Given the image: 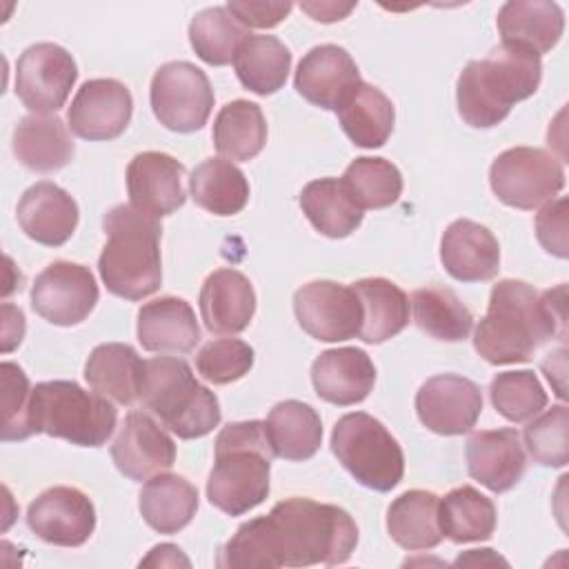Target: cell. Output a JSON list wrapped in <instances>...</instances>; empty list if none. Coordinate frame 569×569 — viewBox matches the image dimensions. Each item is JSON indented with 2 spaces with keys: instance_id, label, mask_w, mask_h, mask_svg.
<instances>
[{
  "instance_id": "43",
  "label": "cell",
  "mask_w": 569,
  "mask_h": 569,
  "mask_svg": "<svg viewBox=\"0 0 569 569\" xmlns=\"http://www.w3.org/2000/svg\"><path fill=\"white\" fill-rule=\"evenodd\" d=\"M529 456L545 467H565L569 462V409L556 405L545 413L533 416L525 431Z\"/></svg>"
},
{
  "instance_id": "7",
  "label": "cell",
  "mask_w": 569,
  "mask_h": 569,
  "mask_svg": "<svg viewBox=\"0 0 569 569\" xmlns=\"http://www.w3.org/2000/svg\"><path fill=\"white\" fill-rule=\"evenodd\" d=\"M118 411L100 393L73 380H47L31 389L29 422L33 433L62 438L80 447H102L116 429Z\"/></svg>"
},
{
  "instance_id": "48",
  "label": "cell",
  "mask_w": 569,
  "mask_h": 569,
  "mask_svg": "<svg viewBox=\"0 0 569 569\" xmlns=\"http://www.w3.org/2000/svg\"><path fill=\"white\" fill-rule=\"evenodd\" d=\"M24 336V313L4 302L2 305V351L9 353L11 349H16L22 342Z\"/></svg>"
},
{
  "instance_id": "12",
  "label": "cell",
  "mask_w": 569,
  "mask_h": 569,
  "mask_svg": "<svg viewBox=\"0 0 569 569\" xmlns=\"http://www.w3.org/2000/svg\"><path fill=\"white\" fill-rule=\"evenodd\" d=\"M293 313L302 331L322 342L356 338L362 327V307L351 287L333 280H313L293 293Z\"/></svg>"
},
{
  "instance_id": "6",
  "label": "cell",
  "mask_w": 569,
  "mask_h": 569,
  "mask_svg": "<svg viewBox=\"0 0 569 569\" xmlns=\"http://www.w3.org/2000/svg\"><path fill=\"white\" fill-rule=\"evenodd\" d=\"M140 400L182 440L202 438L220 422V402L216 393L200 385L187 360L178 356L144 360Z\"/></svg>"
},
{
  "instance_id": "18",
  "label": "cell",
  "mask_w": 569,
  "mask_h": 569,
  "mask_svg": "<svg viewBox=\"0 0 569 569\" xmlns=\"http://www.w3.org/2000/svg\"><path fill=\"white\" fill-rule=\"evenodd\" d=\"M360 82L353 58L338 44H318L298 62L293 87L311 104L336 111Z\"/></svg>"
},
{
  "instance_id": "30",
  "label": "cell",
  "mask_w": 569,
  "mask_h": 569,
  "mask_svg": "<svg viewBox=\"0 0 569 569\" xmlns=\"http://www.w3.org/2000/svg\"><path fill=\"white\" fill-rule=\"evenodd\" d=\"M347 138L362 149L382 147L393 131V102L373 84L358 82L336 109Z\"/></svg>"
},
{
  "instance_id": "10",
  "label": "cell",
  "mask_w": 569,
  "mask_h": 569,
  "mask_svg": "<svg viewBox=\"0 0 569 569\" xmlns=\"http://www.w3.org/2000/svg\"><path fill=\"white\" fill-rule=\"evenodd\" d=\"M149 98L158 122L178 133L202 129L213 109L207 73L184 60L167 62L153 73Z\"/></svg>"
},
{
  "instance_id": "1",
  "label": "cell",
  "mask_w": 569,
  "mask_h": 569,
  "mask_svg": "<svg viewBox=\"0 0 569 569\" xmlns=\"http://www.w3.org/2000/svg\"><path fill=\"white\" fill-rule=\"evenodd\" d=\"M565 284L538 293L531 284L507 278L491 289L473 347L491 365L527 362L547 340L565 338Z\"/></svg>"
},
{
  "instance_id": "26",
  "label": "cell",
  "mask_w": 569,
  "mask_h": 569,
  "mask_svg": "<svg viewBox=\"0 0 569 569\" xmlns=\"http://www.w3.org/2000/svg\"><path fill=\"white\" fill-rule=\"evenodd\" d=\"M496 24L502 44L542 56L558 44L565 31V13L560 4L549 0H509L500 7Z\"/></svg>"
},
{
  "instance_id": "17",
  "label": "cell",
  "mask_w": 569,
  "mask_h": 569,
  "mask_svg": "<svg viewBox=\"0 0 569 569\" xmlns=\"http://www.w3.org/2000/svg\"><path fill=\"white\" fill-rule=\"evenodd\" d=\"M111 458L122 476L142 482L173 467L176 445L149 413L131 411L111 445Z\"/></svg>"
},
{
  "instance_id": "50",
  "label": "cell",
  "mask_w": 569,
  "mask_h": 569,
  "mask_svg": "<svg viewBox=\"0 0 569 569\" xmlns=\"http://www.w3.org/2000/svg\"><path fill=\"white\" fill-rule=\"evenodd\" d=\"M178 565L189 567V560L182 556L180 547L169 545V542L153 547L149 551V556L140 560V567H178Z\"/></svg>"
},
{
  "instance_id": "35",
  "label": "cell",
  "mask_w": 569,
  "mask_h": 569,
  "mask_svg": "<svg viewBox=\"0 0 569 569\" xmlns=\"http://www.w3.org/2000/svg\"><path fill=\"white\" fill-rule=\"evenodd\" d=\"M233 69L244 89L271 96L287 82L291 53L276 36H247L236 51Z\"/></svg>"
},
{
  "instance_id": "4",
  "label": "cell",
  "mask_w": 569,
  "mask_h": 569,
  "mask_svg": "<svg viewBox=\"0 0 569 569\" xmlns=\"http://www.w3.org/2000/svg\"><path fill=\"white\" fill-rule=\"evenodd\" d=\"M107 244L98 258L104 287L124 300H142L160 289V233L158 218L129 204H116L102 218Z\"/></svg>"
},
{
  "instance_id": "31",
  "label": "cell",
  "mask_w": 569,
  "mask_h": 569,
  "mask_svg": "<svg viewBox=\"0 0 569 569\" xmlns=\"http://www.w3.org/2000/svg\"><path fill=\"white\" fill-rule=\"evenodd\" d=\"M362 307V327L358 338L380 345L398 336L409 322L407 293L387 278H365L351 284Z\"/></svg>"
},
{
  "instance_id": "29",
  "label": "cell",
  "mask_w": 569,
  "mask_h": 569,
  "mask_svg": "<svg viewBox=\"0 0 569 569\" xmlns=\"http://www.w3.org/2000/svg\"><path fill=\"white\" fill-rule=\"evenodd\" d=\"M144 522L158 533H178L198 511V489L178 473H156L138 496Z\"/></svg>"
},
{
  "instance_id": "13",
  "label": "cell",
  "mask_w": 569,
  "mask_h": 569,
  "mask_svg": "<svg viewBox=\"0 0 569 569\" xmlns=\"http://www.w3.org/2000/svg\"><path fill=\"white\" fill-rule=\"evenodd\" d=\"M98 302V284L89 267L56 260L36 276L31 287L33 311L51 325L73 327L82 322Z\"/></svg>"
},
{
  "instance_id": "39",
  "label": "cell",
  "mask_w": 569,
  "mask_h": 569,
  "mask_svg": "<svg viewBox=\"0 0 569 569\" xmlns=\"http://www.w3.org/2000/svg\"><path fill=\"white\" fill-rule=\"evenodd\" d=\"M416 325L431 338L460 342L473 327L471 311L447 287H422L411 293Z\"/></svg>"
},
{
  "instance_id": "5",
  "label": "cell",
  "mask_w": 569,
  "mask_h": 569,
  "mask_svg": "<svg viewBox=\"0 0 569 569\" xmlns=\"http://www.w3.org/2000/svg\"><path fill=\"white\" fill-rule=\"evenodd\" d=\"M273 447L262 420L229 422L216 438V462L207 480L209 502L242 516L269 496Z\"/></svg>"
},
{
  "instance_id": "37",
  "label": "cell",
  "mask_w": 569,
  "mask_h": 569,
  "mask_svg": "<svg viewBox=\"0 0 569 569\" xmlns=\"http://www.w3.org/2000/svg\"><path fill=\"white\" fill-rule=\"evenodd\" d=\"M189 191L198 207L216 216L240 213L249 202V182L229 160L209 158L189 178Z\"/></svg>"
},
{
  "instance_id": "20",
  "label": "cell",
  "mask_w": 569,
  "mask_h": 569,
  "mask_svg": "<svg viewBox=\"0 0 569 569\" xmlns=\"http://www.w3.org/2000/svg\"><path fill=\"white\" fill-rule=\"evenodd\" d=\"M465 456L469 476L493 493L516 487L527 469V456L516 429L471 433Z\"/></svg>"
},
{
  "instance_id": "2",
  "label": "cell",
  "mask_w": 569,
  "mask_h": 569,
  "mask_svg": "<svg viewBox=\"0 0 569 569\" xmlns=\"http://www.w3.org/2000/svg\"><path fill=\"white\" fill-rule=\"evenodd\" d=\"M264 518L278 567L342 565L358 545L353 518L336 505L289 498L273 505Z\"/></svg>"
},
{
  "instance_id": "46",
  "label": "cell",
  "mask_w": 569,
  "mask_h": 569,
  "mask_svg": "<svg viewBox=\"0 0 569 569\" xmlns=\"http://www.w3.org/2000/svg\"><path fill=\"white\" fill-rule=\"evenodd\" d=\"M536 236L542 249L556 258L569 256L567 240V198H553L536 216Z\"/></svg>"
},
{
  "instance_id": "32",
  "label": "cell",
  "mask_w": 569,
  "mask_h": 569,
  "mask_svg": "<svg viewBox=\"0 0 569 569\" xmlns=\"http://www.w3.org/2000/svg\"><path fill=\"white\" fill-rule=\"evenodd\" d=\"M440 498L433 491L411 489L398 496L387 509V531L407 551L433 549L442 540L438 520Z\"/></svg>"
},
{
  "instance_id": "47",
  "label": "cell",
  "mask_w": 569,
  "mask_h": 569,
  "mask_svg": "<svg viewBox=\"0 0 569 569\" xmlns=\"http://www.w3.org/2000/svg\"><path fill=\"white\" fill-rule=\"evenodd\" d=\"M224 7L238 22L253 29L278 27L293 9L291 2H264V0H229Z\"/></svg>"
},
{
  "instance_id": "41",
  "label": "cell",
  "mask_w": 569,
  "mask_h": 569,
  "mask_svg": "<svg viewBox=\"0 0 569 569\" xmlns=\"http://www.w3.org/2000/svg\"><path fill=\"white\" fill-rule=\"evenodd\" d=\"M340 180L360 209L391 207L402 193V173L385 158H356Z\"/></svg>"
},
{
  "instance_id": "19",
  "label": "cell",
  "mask_w": 569,
  "mask_h": 569,
  "mask_svg": "<svg viewBox=\"0 0 569 569\" xmlns=\"http://www.w3.org/2000/svg\"><path fill=\"white\" fill-rule=\"evenodd\" d=\"M184 167L173 156L162 151H142L127 167L129 202L153 216L162 218L184 204L182 189Z\"/></svg>"
},
{
  "instance_id": "8",
  "label": "cell",
  "mask_w": 569,
  "mask_h": 569,
  "mask_svg": "<svg viewBox=\"0 0 569 569\" xmlns=\"http://www.w3.org/2000/svg\"><path fill=\"white\" fill-rule=\"evenodd\" d=\"M338 462L367 489L391 491L405 473V456L387 427L365 411L342 416L331 431Z\"/></svg>"
},
{
  "instance_id": "45",
  "label": "cell",
  "mask_w": 569,
  "mask_h": 569,
  "mask_svg": "<svg viewBox=\"0 0 569 569\" xmlns=\"http://www.w3.org/2000/svg\"><path fill=\"white\" fill-rule=\"evenodd\" d=\"M2 373V440H24L33 436L29 422V402H31V387L29 378L16 362L4 360L0 365Z\"/></svg>"
},
{
  "instance_id": "34",
  "label": "cell",
  "mask_w": 569,
  "mask_h": 569,
  "mask_svg": "<svg viewBox=\"0 0 569 569\" xmlns=\"http://www.w3.org/2000/svg\"><path fill=\"white\" fill-rule=\"evenodd\" d=\"M300 207L311 227L327 238H347L365 216L338 178H318L305 184Z\"/></svg>"
},
{
  "instance_id": "21",
  "label": "cell",
  "mask_w": 569,
  "mask_h": 569,
  "mask_svg": "<svg viewBox=\"0 0 569 569\" xmlns=\"http://www.w3.org/2000/svg\"><path fill=\"white\" fill-rule=\"evenodd\" d=\"M440 260L451 278L460 282H485L500 269V247L485 224L460 218L442 233Z\"/></svg>"
},
{
  "instance_id": "15",
  "label": "cell",
  "mask_w": 569,
  "mask_h": 569,
  "mask_svg": "<svg viewBox=\"0 0 569 569\" xmlns=\"http://www.w3.org/2000/svg\"><path fill=\"white\" fill-rule=\"evenodd\" d=\"M27 525L49 545L80 547L96 529V507L76 487H51L29 505Z\"/></svg>"
},
{
  "instance_id": "14",
  "label": "cell",
  "mask_w": 569,
  "mask_h": 569,
  "mask_svg": "<svg viewBox=\"0 0 569 569\" xmlns=\"http://www.w3.org/2000/svg\"><path fill=\"white\" fill-rule=\"evenodd\" d=\"M420 422L440 436H460L476 427L482 411L480 387L458 373H438L416 393Z\"/></svg>"
},
{
  "instance_id": "16",
  "label": "cell",
  "mask_w": 569,
  "mask_h": 569,
  "mask_svg": "<svg viewBox=\"0 0 569 569\" xmlns=\"http://www.w3.org/2000/svg\"><path fill=\"white\" fill-rule=\"evenodd\" d=\"M133 113L127 84L113 78L87 80L71 100L69 129L82 140H113L124 133Z\"/></svg>"
},
{
  "instance_id": "36",
  "label": "cell",
  "mask_w": 569,
  "mask_h": 569,
  "mask_svg": "<svg viewBox=\"0 0 569 569\" xmlns=\"http://www.w3.org/2000/svg\"><path fill=\"white\" fill-rule=\"evenodd\" d=\"M211 136L220 156L247 162L256 158L267 142V120L256 102L233 100L218 111Z\"/></svg>"
},
{
  "instance_id": "22",
  "label": "cell",
  "mask_w": 569,
  "mask_h": 569,
  "mask_svg": "<svg viewBox=\"0 0 569 569\" xmlns=\"http://www.w3.org/2000/svg\"><path fill=\"white\" fill-rule=\"evenodd\" d=\"M16 218L20 229L38 244L60 247L78 227V204L62 187L42 180L20 196Z\"/></svg>"
},
{
  "instance_id": "40",
  "label": "cell",
  "mask_w": 569,
  "mask_h": 569,
  "mask_svg": "<svg viewBox=\"0 0 569 569\" xmlns=\"http://www.w3.org/2000/svg\"><path fill=\"white\" fill-rule=\"evenodd\" d=\"M251 36L227 7H209L193 16L189 24V42L200 60L213 67L233 62L242 40Z\"/></svg>"
},
{
  "instance_id": "25",
  "label": "cell",
  "mask_w": 569,
  "mask_h": 569,
  "mask_svg": "<svg viewBox=\"0 0 569 569\" xmlns=\"http://www.w3.org/2000/svg\"><path fill=\"white\" fill-rule=\"evenodd\" d=\"M138 340L153 353H189L200 340L191 305L176 296L144 302L138 311Z\"/></svg>"
},
{
  "instance_id": "28",
  "label": "cell",
  "mask_w": 569,
  "mask_h": 569,
  "mask_svg": "<svg viewBox=\"0 0 569 569\" xmlns=\"http://www.w3.org/2000/svg\"><path fill=\"white\" fill-rule=\"evenodd\" d=\"M13 153L22 167L51 173L71 162L76 149L69 127L58 116H24L13 129Z\"/></svg>"
},
{
  "instance_id": "24",
  "label": "cell",
  "mask_w": 569,
  "mask_h": 569,
  "mask_svg": "<svg viewBox=\"0 0 569 569\" xmlns=\"http://www.w3.org/2000/svg\"><path fill=\"white\" fill-rule=\"evenodd\" d=\"M256 311V293L249 278L236 269H216L200 289V316L216 336L244 331Z\"/></svg>"
},
{
  "instance_id": "38",
  "label": "cell",
  "mask_w": 569,
  "mask_h": 569,
  "mask_svg": "<svg viewBox=\"0 0 569 569\" xmlns=\"http://www.w3.org/2000/svg\"><path fill=\"white\" fill-rule=\"evenodd\" d=\"M442 538L456 545L489 540L496 529V507L478 489L462 485L451 489L438 502Z\"/></svg>"
},
{
  "instance_id": "3",
  "label": "cell",
  "mask_w": 569,
  "mask_h": 569,
  "mask_svg": "<svg viewBox=\"0 0 569 569\" xmlns=\"http://www.w3.org/2000/svg\"><path fill=\"white\" fill-rule=\"evenodd\" d=\"M540 78V56L500 42L487 58L471 60L460 71L456 82L458 113L469 127H496L509 116L516 102L538 91Z\"/></svg>"
},
{
  "instance_id": "33",
  "label": "cell",
  "mask_w": 569,
  "mask_h": 569,
  "mask_svg": "<svg viewBox=\"0 0 569 569\" xmlns=\"http://www.w3.org/2000/svg\"><path fill=\"white\" fill-rule=\"evenodd\" d=\"M267 436L273 453L284 460H309L322 442L318 411L300 400H282L267 416Z\"/></svg>"
},
{
  "instance_id": "49",
  "label": "cell",
  "mask_w": 569,
  "mask_h": 569,
  "mask_svg": "<svg viewBox=\"0 0 569 569\" xmlns=\"http://www.w3.org/2000/svg\"><path fill=\"white\" fill-rule=\"evenodd\" d=\"M300 9L318 22H338L356 9V2H345L342 4V2H322L320 0V2H302Z\"/></svg>"
},
{
  "instance_id": "11",
  "label": "cell",
  "mask_w": 569,
  "mask_h": 569,
  "mask_svg": "<svg viewBox=\"0 0 569 569\" xmlns=\"http://www.w3.org/2000/svg\"><path fill=\"white\" fill-rule=\"evenodd\" d=\"M78 78L73 56L53 42L24 49L16 64V93L33 113H56L69 98Z\"/></svg>"
},
{
  "instance_id": "23",
  "label": "cell",
  "mask_w": 569,
  "mask_h": 569,
  "mask_svg": "<svg viewBox=\"0 0 569 569\" xmlns=\"http://www.w3.org/2000/svg\"><path fill=\"white\" fill-rule=\"evenodd\" d=\"M311 382L325 402L349 407L369 396L376 382V367L367 351L358 347L327 349L311 365Z\"/></svg>"
},
{
  "instance_id": "42",
  "label": "cell",
  "mask_w": 569,
  "mask_h": 569,
  "mask_svg": "<svg viewBox=\"0 0 569 569\" xmlns=\"http://www.w3.org/2000/svg\"><path fill=\"white\" fill-rule=\"evenodd\" d=\"M489 396L493 409L509 422H527L547 407V391L529 369L496 373Z\"/></svg>"
},
{
  "instance_id": "27",
  "label": "cell",
  "mask_w": 569,
  "mask_h": 569,
  "mask_svg": "<svg viewBox=\"0 0 569 569\" xmlns=\"http://www.w3.org/2000/svg\"><path fill=\"white\" fill-rule=\"evenodd\" d=\"M144 378V360L124 342L98 345L84 365V380L89 387L116 405H131L140 400Z\"/></svg>"
},
{
  "instance_id": "9",
  "label": "cell",
  "mask_w": 569,
  "mask_h": 569,
  "mask_svg": "<svg viewBox=\"0 0 569 569\" xmlns=\"http://www.w3.org/2000/svg\"><path fill=\"white\" fill-rule=\"evenodd\" d=\"M489 184L500 202L527 211L551 202L562 191L565 169L545 149L513 147L491 162Z\"/></svg>"
},
{
  "instance_id": "44",
  "label": "cell",
  "mask_w": 569,
  "mask_h": 569,
  "mask_svg": "<svg viewBox=\"0 0 569 569\" xmlns=\"http://www.w3.org/2000/svg\"><path fill=\"white\" fill-rule=\"evenodd\" d=\"M253 367V349L238 338H218L207 342L196 356L198 373L213 385L240 380Z\"/></svg>"
}]
</instances>
